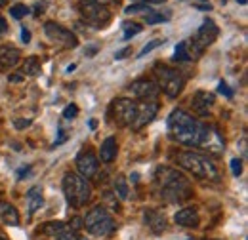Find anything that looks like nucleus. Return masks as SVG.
<instances>
[{
	"instance_id": "obj_40",
	"label": "nucleus",
	"mask_w": 248,
	"mask_h": 240,
	"mask_svg": "<svg viewBox=\"0 0 248 240\" xmlns=\"http://www.w3.org/2000/svg\"><path fill=\"white\" fill-rule=\"evenodd\" d=\"M128 54H130V48H124V50L115 54V60H124V56H128Z\"/></svg>"
},
{
	"instance_id": "obj_45",
	"label": "nucleus",
	"mask_w": 248,
	"mask_h": 240,
	"mask_svg": "<svg viewBox=\"0 0 248 240\" xmlns=\"http://www.w3.org/2000/svg\"><path fill=\"white\" fill-rule=\"evenodd\" d=\"M0 240H8V239H4V237H0Z\"/></svg>"
},
{
	"instance_id": "obj_39",
	"label": "nucleus",
	"mask_w": 248,
	"mask_h": 240,
	"mask_svg": "<svg viewBox=\"0 0 248 240\" xmlns=\"http://www.w3.org/2000/svg\"><path fill=\"white\" fill-rule=\"evenodd\" d=\"M31 172V166H25V168H21L19 172H17V180H23V176H27Z\"/></svg>"
},
{
	"instance_id": "obj_43",
	"label": "nucleus",
	"mask_w": 248,
	"mask_h": 240,
	"mask_svg": "<svg viewBox=\"0 0 248 240\" xmlns=\"http://www.w3.org/2000/svg\"><path fill=\"white\" fill-rule=\"evenodd\" d=\"M6 29H8V27H6V21L0 17V34H2V32H6Z\"/></svg>"
},
{
	"instance_id": "obj_37",
	"label": "nucleus",
	"mask_w": 248,
	"mask_h": 240,
	"mask_svg": "<svg viewBox=\"0 0 248 240\" xmlns=\"http://www.w3.org/2000/svg\"><path fill=\"white\" fill-rule=\"evenodd\" d=\"M21 40H23L25 44H29V42H31V30L23 27V29H21Z\"/></svg>"
},
{
	"instance_id": "obj_32",
	"label": "nucleus",
	"mask_w": 248,
	"mask_h": 240,
	"mask_svg": "<svg viewBox=\"0 0 248 240\" xmlns=\"http://www.w3.org/2000/svg\"><path fill=\"white\" fill-rule=\"evenodd\" d=\"M77 115H78V107H77V105H73V103H71V105H67V107L63 109V119L65 120H73Z\"/></svg>"
},
{
	"instance_id": "obj_26",
	"label": "nucleus",
	"mask_w": 248,
	"mask_h": 240,
	"mask_svg": "<svg viewBox=\"0 0 248 240\" xmlns=\"http://www.w3.org/2000/svg\"><path fill=\"white\" fill-rule=\"evenodd\" d=\"M123 29H124V40H128V38H132V36H136L138 32H141V27L138 25V23H123Z\"/></svg>"
},
{
	"instance_id": "obj_36",
	"label": "nucleus",
	"mask_w": 248,
	"mask_h": 240,
	"mask_svg": "<svg viewBox=\"0 0 248 240\" xmlns=\"http://www.w3.org/2000/svg\"><path fill=\"white\" fill-rule=\"evenodd\" d=\"M14 124H16V128H19V130H23V128H27V126H31V120H19V119H16V120H14Z\"/></svg>"
},
{
	"instance_id": "obj_9",
	"label": "nucleus",
	"mask_w": 248,
	"mask_h": 240,
	"mask_svg": "<svg viewBox=\"0 0 248 240\" xmlns=\"http://www.w3.org/2000/svg\"><path fill=\"white\" fill-rule=\"evenodd\" d=\"M109 117L113 120V124H117L119 128H126V126H132L134 117H136V103L132 99H115L111 103V109H109Z\"/></svg>"
},
{
	"instance_id": "obj_16",
	"label": "nucleus",
	"mask_w": 248,
	"mask_h": 240,
	"mask_svg": "<svg viewBox=\"0 0 248 240\" xmlns=\"http://www.w3.org/2000/svg\"><path fill=\"white\" fill-rule=\"evenodd\" d=\"M21 61V52L14 46H0V67L12 69Z\"/></svg>"
},
{
	"instance_id": "obj_27",
	"label": "nucleus",
	"mask_w": 248,
	"mask_h": 240,
	"mask_svg": "<svg viewBox=\"0 0 248 240\" xmlns=\"http://www.w3.org/2000/svg\"><path fill=\"white\" fill-rule=\"evenodd\" d=\"M174 60L176 61H191L189 56H187V50H186V42H180L174 50Z\"/></svg>"
},
{
	"instance_id": "obj_41",
	"label": "nucleus",
	"mask_w": 248,
	"mask_h": 240,
	"mask_svg": "<svg viewBox=\"0 0 248 240\" xmlns=\"http://www.w3.org/2000/svg\"><path fill=\"white\" fill-rule=\"evenodd\" d=\"M241 150H243V154L247 156V137H243V139H241Z\"/></svg>"
},
{
	"instance_id": "obj_24",
	"label": "nucleus",
	"mask_w": 248,
	"mask_h": 240,
	"mask_svg": "<svg viewBox=\"0 0 248 240\" xmlns=\"http://www.w3.org/2000/svg\"><path fill=\"white\" fill-rule=\"evenodd\" d=\"M29 12H31V10H29V6H25V4H14V6L10 8V15H12L14 19H21V17H25Z\"/></svg>"
},
{
	"instance_id": "obj_20",
	"label": "nucleus",
	"mask_w": 248,
	"mask_h": 240,
	"mask_svg": "<svg viewBox=\"0 0 248 240\" xmlns=\"http://www.w3.org/2000/svg\"><path fill=\"white\" fill-rule=\"evenodd\" d=\"M0 219L10 227H17L19 225V213L8 202H0Z\"/></svg>"
},
{
	"instance_id": "obj_4",
	"label": "nucleus",
	"mask_w": 248,
	"mask_h": 240,
	"mask_svg": "<svg viewBox=\"0 0 248 240\" xmlns=\"http://www.w3.org/2000/svg\"><path fill=\"white\" fill-rule=\"evenodd\" d=\"M63 193H65L67 202L73 208H82L92 198V187H90L88 180H84L82 176L73 174V172L65 174V178H63Z\"/></svg>"
},
{
	"instance_id": "obj_15",
	"label": "nucleus",
	"mask_w": 248,
	"mask_h": 240,
	"mask_svg": "<svg viewBox=\"0 0 248 240\" xmlns=\"http://www.w3.org/2000/svg\"><path fill=\"white\" fill-rule=\"evenodd\" d=\"M174 221H176V225H182V227H199L201 217H199L197 208L189 206V208H184V210L178 211L174 215Z\"/></svg>"
},
{
	"instance_id": "obj_23",
	"label": "nucleus",
	"mask_w": 248,
	"mask_h": 240,
	"mask_svg": "<svg viewBox=\"0 0 248 240\" xmlns=\"http://www.w3.org/2000/svg\"><path fill=\"white\" fill-rule=\"evenodd\" d=\"M21 75H23V76H36V75H40V61L36 60L34 56L27 58V60L23 61Z\"/></svg>"
},
{
	"instance_id": "obj_42",
	"label": "nucleus",
	"mask_w": 248,
	"mask_h": 240,
	"mask_svg": "<svg viewBox=\"0 0 248 240\" xmlns=\"http://www.w3.org/2000/svg\"><path fill=\"white\" fill-rule=\"evenodd\" d=\"M143 4H160V2H166V0H140Z\"/></svg>"
},
{
	"instance_id": "obj_33",
	"label": "nucleus",
	"mask_w": 248,
	"mask_h": 240,
	"mask_svg": "<svg viewBox=\"0 0 248 240\" xmlns=\"http://www.w3.org/2000/svg\"><path fill=\"white\" fill-rule=\"evenodd\" d=\"M103 198L107 200V204H109L113 210L115 211L119 210V200H117V196H115L113 193H109V191H107V193H103Z\"/></svg>"
},
{
	"instance_id": "obj_38",
	"label": "nucleus",
	"mask_w": 248,
	"mask_h": 240,
	"mask_svg": "<svg viewBox=\"0 0 248 240\" xmlns=\"http://www.w3.org/2000/svg\"><path fill=\"white\" fill-rule=\"evenodd\" d=\"M23 78H25V76H23L21 73H19V75H10V76H8V80H10V82H21Z\"/></svg>"
},
{
	"instance_id": "obj_5",
	"label": "nucleus",
	"mask_w": 248,
	"mask_h": 240,
	"mask_svg": "<svg viewBox=\"0 0 248 240\" xmlns=\"http://www.w3.org/2000/svg\"><path fill=\"white\" fill-rule=\"evenodd\" d=\"M217 34H219L217 25L212 19H206V21L199 27V30L195 32V36L186 42V50H187L189 60H199V58L202 56V52H204L210 44H214Z\"/></svg>"
},
{
	"instance_id": "obj_30",
	"label": "nucleus",
	"mask_w": 248,
	"mask_h": 240,
	"mask_svg": "<svg viewBox=\"0 0 248 240\" xmlns=\"http://www.w3.org/2000/svg\"><path fill=\"white\" fill-rule=\"evenodd\" d=\"M229 166H231V174H233L235 178H239V176L243 174V160H241V158H233V160L229 162Z\"/></svg>"
},
{
	"instance_id": "obj_1",
	"label": "nucleus",
	"mask_w": 248,
	"mask_h": 240,
	"mask_svg": "<svg viewBox=\"0 0 248 240\" xmlns=\"http://www.w3.org/2000/svg\"><path fill=\"white\" fill-rule=\"evenodd\" d=\"M168 132L170 137L186 147H201L206 124L195 120L184 109H174L168 117Z\"/></svg>"
},
{
	"instance_id": "obj_7",
	"label": "nucleus",
	"mask_w": 248,
	"mask_h": 240,
	"mask_svg": "<svg viewBox=\"0 0 248 240\" xmlns=\"http://www.w3.org/2000/svg\"><path fill=\"white\" fill-rule=\"evenodd\" d=\"M155 75H156V78H158L156 86L162 88V91H164L168 97L174 99V97H178V95L182 93L184 86H186V78L182 76L180 71L170 69L168 65H156Z\"/></svg>"
},
{
	"instance_id": "obj_8",
	"label": "nucleus",
	"mask_w": 248,
	"mask_h": 240,
	"mask_svg": "<svg viewBox=\"0 0 248 240\" xmlns=\"http://www.w3.org/2000/svg\"><path fill=\"white\" fill-rule=\"evenodd\" d=\"M78 6H80L84 19L88 23H92L95 29H103L111 19L109 10L105 6H101L97 0H78Z\"/></svg>"
},
{
	"instance_id": "obj_18",
	"label": "nucleus",
	"mask_w": 248,
	"mask_h": 240,
	"mask_svg": "<svg viewBox=\"0 0 248 240\" xmlns=\"http://www.w3.org/2000/svg\"><path fill=\"white\" fill-rule=\"evenodd\" d=\"M27 204H29V215H34L36 211L42 208L44 204V195H42V187L34 185L27 191Z\"/></svg>"
},
{
	"instance_id": "obj_10",
	"label": "nucleus",
	"mask_w": 248,
	"mask_h": 240,
	"mask_svg": "<svg viewBox=\"0 0 248 240\" xmlns=\"http://www.w3.org/2000/svg\"><path fill=\"white\" fill-rule=\"evenodd\" d=\"M44 32L52 42H58L65 48H77V44H78V38H77L75 32H71L69 29H65V27L54 23V21H48L44 25Z\"/></svg>"
},
{
	"instance_id": "obj_17",
	"label": "nucleus",
	"mask_w": 248,
	"mask_h": 240,
	"mask_svg": "<svg viewBox=\"0 0 248 240\" xmlns=\"http://www.w3.org/2000/svg\"><path fill=\"white\" fill-rule=\"evenodd\" d=\"M143 219H145V225H147L153 233H156V235L166 229V217L158 210H147L143 213Z\"/></svg>"
},
{
	"instance_id": "obj_25",
	"label": "nucleus",
	"mask_w": 248,
	"mask_h": 240,
	"mask_svg": "<svg viewBox=\"0 0 248 240\" xmlns=\"http://www.w3.org/2000/svg\"><path fill=\"white\" fill-rule=\"evenodd\" d=\"M126 14H143V12H147V14H151L153 10L149 8V4H143V2H138V4H132V6H128L126 10H124Z\"/></svg>"
},
{
	"instance_id": "obj_29",
	"label": "nucleus",
	"mask_w": 248,
	"mask_h": 240,
	"mask_svg": "<svg viewBox=\"0 0 248 240\" xmlns=\"http://www.w3.org/2000/svg\"><path fill=\"white\" fill-rule=\"evenodd\" d=\"M67 229L71 231V233H77V231H80V229H84V219L82 217H73L71 221H69V225H67Z\"/></svg>"
},
{
	"instance_id": "obj_6",
	"label": "nucleus",
	"mask_w": 248,
	"mask_h": 240,
	"mask_svg": "<svg viewBox=\"0 0 248 240\" xmlns=\"http://www.w3.org/2000/svg\"><path fill=\"white\" fill-rule=\"evenodd\" d=\"M115 227H117L115 219L109 215L107 208L103 206H95L84 217V229L93 237H107L115 231Z\"/></svg>"
},
{
	"instance_id": "obj_35",
	"label": "nucleus",
	"mask_w": 248,
	"mask_h": 240,
	"mask_svg": "<svg viewBox=\"0 0 248 240\" xmlns=\"http://www.w3.org/2000/svg\"><path fill=\"white\" fill-rule=\"evenodd\" d=\"M56 240H86V239L80 237L78 233H71V231H67V233H63L62 237H58Z\"/></svg>"
},
{
	"instance_id": "obj_22",
	"label": "nucleus",
	"mask_w": 248,
	"mask_h": 240,
	"mask_svg": "<svg viewBox=\"0 0 248 240\" xmlns=\"http://www.w3.org/2000/svg\"><path fill=\"white\" fill-rule=\"evenodd\" d=\"M113 195L121 200H126L130 196V189H128V181L124 180L123 176H117L113 180Z\"/></svg>"
},
{
	"instance_id": "obj_21",
	"label": "nucleus",
	"mask_w": 248,
	"mask_h": 240,
	"mask_svg": "<svg viewBox=\"0 0 248 240\" xmlns=\"http://www.w3.org/2000/svg\"><path fill=\"white\" fill-rule=\"evenodd\" d=\"M69 229H67V225L62 223V221H48V223H44V227H42V233L44 235H48V237H62L63 233H67Z\"/></svg>"
},
{
	"instance_id": "obj_3",
	"label": "nucleus",
	"mask_w": 248,
	"mask_h": 240,
	"mask_svg": "<svg viewBox=\"0 0 248 240\" xmlns=\"http://www.w3.org/2000/svg\"><path fill=\"white\" fill-rule=\"evenodd\" d=\"M176 164L180 168H184L186 172H189L191 176L199 178V180L206 181H219V172H217L216 164L201 154V152H193V150H182L176 156Z\"/></svg>"
},
{
	"instance_id": "obj_34",
	"label": "nucleus",
	"mask_w": 248,
	"mask_h": 240,
	"mask_svg": "<svg viewBox=\"0 0 248 240\" xmlns=\"http://www.w3.org/2000/svg\"><path fill=\"white\" fill-rule=\"evenodd\" d=\"M217 91H219L221 95H225L227 99H231V97H233V90H231V88H229V86H227V84H225L223 80H221V82L217 84Z\"/></svg>"
},
{
	"instance_id": "obj_31",
	"label": "nucleus",
	"mask_w": 248,
	"mask_h": 240,
	"mask_svg": "<svg viewBox=\"0 0 248 240\" xmlns=\"http://www.w3.org/2000/svg\"><path fill=\"white\" fill-rule=\"evenodd\" d=\"M160 44H162V40H153V42H149V44H145V46L141 48V52L138 54V58H143V56H147L149 52H153V50H155V48H158Z\"/></svg>"
},
{
	"instance_id": "obj_12",
	"label": "nucleus",
	"mask_w": 248,
	"mask_h": 240,
	"mask_svg": "<svg viewBox=\"0 0 248 240\" xmlns=\"http://www.w3.org/2000/svg\"><path fill=\"white\" fill-rule=\"evenodd\" d=\"M130 91H132L138 99H143V101H155V97L158 95L160 88L156 86L155 80L140 78V80H134V82L130 84Z\"/></svg>"
},
{
	"instance_id": "obj_13",
	"label": "nucleus",
	"mask_w": 248,
	"mask_h": 240,
	"mask_svg": "<svg viewBox=\"0 0 248 240\" xmlns=\"http://www.w3.org/2000/svg\"><path fill=\"white\" fill-rule=\"evenodd\" d=\"M97 168H99L97 158L90 150H84V152H80L77 156V170H78V176H82L84 180L93 178L97 174Z\"/></svg>"
},
{
	"instance_id": "obj_2",
	"label": "nucleus",
	"mask_w": 248,
	"mask_h": 240,
	"mask_svg": "<svg viewBox=\"0 0 248 240\" xmlns=\"http://www.w3.org/2000/svg\"><path fill=\"white\" fill-rule=\"evenodd\" d=\"M155 185L158 189V196L166 202H184L191 198L193 189L186 176H182L178 170L160 166L155 172Z\"/></svg>"
},
{
	"instance_id": "obj_28",
	"label": "nucleus",
	"mask_w": 248,
	"mask_h": 240,
	"mask_svg": "<svg viewBox=\"0 0 248 240\" xmlns=\"http://www.w3.org/2000/svg\"><path fill=\"white\" fill-rule=\"evenodd\" d=\"M145 21H147V25H155V23L168 21V15H162V14H155V12H151V14H147V15H145Z\"/></svg>"
},
{
	"instance_id": "obj_11",
	"label": "nucleus",
	"mask_w": 248,
	"mask_h": 240,
	"mask_svg": "<svg viewBox=\"0 0 248 240\" xmlns=\"http://www.w3.org/2000/svg\"><path fill=\"white\" fill-rule=\"evenodd\" d=\"M158 113V103L156 101H143V103H136V117L132 122V130H141L143 126H147Z\"/></svg>"
},
{
	"instance_id": "obj_19",
	"label": "nucleus",
	"mask_w": 248,
	"mask_h": 240,
	"mask_svg": "<svg viewBox=\"0 0 248 240\" xmlns=\"http://www.w3.org/2000/svg\"><path fill=\"white\" fill-rule=\"evenodd\" d=\"M115 156H117V139L115 137H107L99 147V158H101V162L109 164V162L115 160Z\"/></svg>"
},
{
	"instance_id": "obj_44",
	"label": "nucleus",
	"mask_w": 248,
	"mask_h": 240,
	"mask_svg": "<svg viewBox=\"0 0 248 240\" xmlns=\"http://www.w3.org/2000/svg\"><path fill=\"white\" fill-rule=\"evenodd\" d=\"M237 2H239V4H243V6L247 4V0H237Z\"/></svg>"
},
{
	"instance_id": "obj_14",
	"label": "nucleus",
	"mask_w": 248,
	"mask_h": 240,
	"mask_svg": "<svg viewBox=\"0 0 248 240\" xmlns=\"http://www.w3.org/2000/svg\"><path fill=\"white\" fill-rule=\"evenodd\" d=\"M214 103H216V97H214V93H210V91L201 90L191 97V107H193V111H195L197 115H201V117H206V115L210 113V109L214 107Z\"/></svg>"
}]
</instances>
